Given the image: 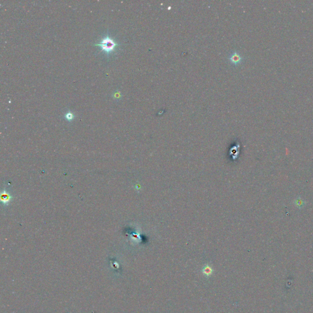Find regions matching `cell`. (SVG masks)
<instances>
[{
	"label": "cell",
	"instance_id": "obj_1",
	"mask_svg": "<svg viewBox=\"0 0 313 313\" xmlns=\"http://www.w3.org/2000/svg\"><path fill=\"white\" fill-rule=\"evenodd\" d=\"M94 45L99 46L101 48V50L108 56L113 53L116 50V48L119 46V44L110 37L108 34L102 39L100 42Z\"/></svg>",
	"mask_w": 313,
	"mask_h": 313
},
{
	"label": "cell",
	"instance_id": "obj_2",
	"mask_svg": "<svg viewBox=\"0 0 313 313\" xmlns=\"http://www.w3.org/2000/svg\"><path fill=\"white\" fill-rule=\"evenodd\" d=\"M229 60L233 64L237 65L242 62V58L241 56L238 53L234 52L233 53H232L231 55V56L229 57Z\"/></svg>",
	"mask_w": 313,
	"mask_h": 313
},
{
	"label": "cell",
	"instance_id": "obj_3",
	"mask_svg": "<svg viewBox=\"0 0 313 313\" xmlns=\"http://www.w3.org/2000/svg\"><path fill=\"white\" fill-rule=\"evenodd\" d=\"M203 273L205 275L209 277L212 273V269L209 265H206L203 269Z\"/></svg>",
	"mask_w": 313,
	"mask_h": 313
},
{
	"label": "cell",
	"instance_id": "obj_4",
	"mask_svg": "<svg viewBox=\"0 0 313 313\" xmlns=\"http://www.w3.org/2000/svg\"><path fill=\"white\" fill-rule=\"evenodd\" d=\"M9 199H10V196H9V195L7 193H2V194H1V201L3 202H4V203L8 202L9 201Z\"/></svg>",
	"mask_w": 313,
	"mask_h": 313
},
{
	"label": "cell",
	"instance_id": "obj_5",
	"mask_svg": "<svg viewBox=\"0 0 313 313\" xmlns=\"http://www.w3.org/2000/svg\"><path fill=\"white\" fill-rule=\"evenodd\" d=\"M64 117H65V118L67 121H72V120L74 119V115H73L72 113H71V112L69 111V112H67V113H66L65 114Z\"/></svg>",
	"mask_w": 313,
	"mask_h": 313
}]
</instances>
